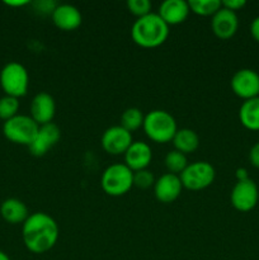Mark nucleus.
Segmentation results:
<instances>
[{
  "mask_svg": "<svg viewBox=\"0 0 259 260\" xmlns=\"http://www.w3.org/2000/svg\"><path fill=\"white\" fill-rule=\"evenodd\" d=\"M60 235L57 222L45 212L28 216L22 226L24 246L33 254H45L56 245Z\"/></svg>",
  "mask_w": 259,
  "mask_h": 260,
  "instance_id": "f257e3e1",
  "label": "nucleus"
},
{
  "mask_svg": "<svg viewBox=\"0 0 259 260\" xmlns=\"http://www.w3.org/2000/svg\"><path fill=\"white\" fill-rule=\"evenodd\" d=\"M169 36V25L157 13H150L137 18L131 29L132 41L142 48H155L161 46Z\"/></svg>",
  "mask_w": 259,
  "mask_h": 260,
  "instance_id": "f03ea898",
  "label": "nucleus"
},
{
  "mask_svg": "<svg viewBox=\"0 0 259 260\" xmlns=\"http://www.w3.org/2000/svg\"><path fill=\"white\" fill-rule=\"evenodd\" d=\"M142 128L145 135L156 144L170 142L178 131L177 121L174 117L169 112L163 109H155L147 113L145 116Z\"/></svg>",
  "mask_w": 259,
  "mask_h": 260,
  "instance_id": "7ed1b4c3",
  "label": "nucleus"
},
{
  "mask_svg": "<svg viewBox=\"0 0 259 260\" xmlns=\"http://www.w3.org/2000/svg\"><path fill=\"white\" fill-rule=\"evenodd\" d=\"M101 187L111 197L127 194L134 187V172L126 164H112L104 169Z\"/></svg>",
  "mask_w": 259,
  "mask_h": 260,
  "instance_id": "20e7f679",
  "label": "nucleus"
},
{
  "mask_svg": "<svg viewBox=\"0 0 259 260\" xmlns=\"http://www.w3.org/2000/svg\"><path fill=\"white\" fill-rule=\"evenodd\" d=\"M0 86L5 95L18 99L24 96L29 86V75L27 69L17 61L8 62L0 71Z\"/></svg>",
  "mask_w": 259,
  "mask_h": 260,
  "instance_id": "39448f33",
  "label": "nucleus"
},
{
  "mask_svg": "<svg viewBox=\"0 0 259 260\" xmlns=\"http://www.w3.org/2000/svg\"><path fill=\"white\" fill-rule=\"evenodd\" d=\"M38 126L30 116L17 114L3 124V135L8 141L23 146H29L37 135Z\"/></svg>",
  "mask_w": 259,
  "mask_h": 260,
  "instance_id": "423d86ee",
  "label": "nucleus"
},
{
  "mask_svg": "<svg viewBox=\"0 0 259 260\" xmlns=\"http://www.w3.org/2000/svg\"><path fill=\"white\" fill-rule=\"evenodd\" d=\"M215 168L207 161H195L188 164L184 172L179 175L183 188L193 192L210 187L215 180Z\"/></svg>",
  "mask_w": 259,
  "mask_h": 260,
  "instance_id": "0eeeda50",
  "label": "nucleus"
},
{
  "mask_svg": "<svg viewBox=\"0 0 259 260\" xmlns=\"http://www.w3.org/2000/svg\"><path fill=\"white\" fill-rule=\"evenodd\" d=\"M259 200V190L254 180L250 178L236 182L230 194L233 207L239 212H249L256 206Z\"/></svg>",
  "mask_w": 259,
  "mask_h": 260,
  "instance_id": "6e6552de",
  "label": "nucleus"
},
{
  "mask_svg": "<svg viewBox=\"0 0 259 260\" xmlns=\"http://www.w3.org/2000/svg\"><path fill=\"white\" fill-rule=\"evenodd\" d=\"M230 85L235 95L248 101L259 96V74L251 69H240L233 75Z\"/></svg>",
  "mask_w": 259,
  "mask_h": 260,
  "instance_id": "1a4fd4ad",
  "label": "nucleus"
},
{
  "mask_svg": "<svg viewBox=\"0 0 259 260\" xmlns=\"http://www.w3.org/2000/svg\"><path fill=\"white\" fill-rule=\"evenodd\" d=\"M132 134L124 129L122 126H112L103 132L102 136V147L109 155H124L132 145Z\"/></svg>",
  "mask_w": 259,
  "mask_h": 260,
  "instance_id": "9d476101",
  "label": "nucleus"
},
{
  "mask_svg": "<svg viewBox=\"0 0 259 260\" xmlns=\"http://www.w3.org/2000/svg\"><path fill=\"white\" fill-rule=\"evenodd\" d=\"M61 131L53 122L47 124H42L38 128L37 135L32 144L28 146L29 152L33 156H45L58 141H60Z\"/></svg>",
  "mask_w": 259,
  "mask_h": 260,
  "instance_id": "9b49d317",
  "label": "nucleus"
},
{
  "mask_svg": "<svg viewBox=\"0 0 259 260\" xmlns=\"http://www.w3.org/2000/svg\"><path fill=\"white\" fill-rule=\"evenodd\" d=\"M183 189V184L180 182L179 175L170 174H163L161 177L157 178L155 180L154 184V194L159 202L165 203H173L174 201L178 200Z\"/></svg>",
  "mask_w": 259,
  "mask_h": 260,
  "instance_id": "f8f14e48",
  "label": "nucleus"
},
{
  "mask_svg": "<svg viewBox=\"0 0 259 260\" xmlns=\"http://www.w3.org/2000/svg\"><path fill=\"white\" fill-rule=\"evenodd\" d=\"M56 113V103L52 95L48 93H38L30 102V117L38 124L51 123Z\"/></svg>",
  "mask_w": 259,
  "mask_h": 260,
  "instance_id": "ddd939ff",
  "label": "nucleus"
},
{
  "mask_svg": "<svg viewBox=\"0 0 259 260\" xmlns=\"http://www.w3.org/2000/svg\"><path fill=\"white\" fill-rule=\"evenodd\" d=\"M211 28H212L213 35L217 38H220V40H230L238 32V15H236V13L221 7V9L215 15H212Z\"/></svg>",
  "mask_w": 259,
  "mask_h": 260,
  "instance_id": "4468645a",
  "label": "nucleus"
},
{
  "mask_svg": "<svg viewBox=\"0 0 259 260\" xmlns=\"http://www.w3.org/2000/svg\"><path fill=\"white\" fill-rule=\"evenodd\" d=\"M152 160V150L149 144L144 141H134L124 152V164L132 172L147 169Z\"/></svg>",
  "mask_w": 259,
  "mask_h": 260,
  "instance_id": "2eb2a0df",
  "label": "nucleus"
},
{
  "mask_svg": "<svg viewBox=\"0 0 259 260\" xmlns=\"http://www.w3.org/2000/svg\"><path fill=\"white\" fill-rule=\"evenodd\" d=\"M52 22L58 29L71 32L80 27L83 22L80 10L71 4H58L52 13Z\"/></svg>",
  "mask_w": 259,
  "mask_h": 260,
  "instance_id": "dca6fc26",
  "label": "nucleus"
},
{
  "mask_svg": "<svg viewBox=\"0 0 259 260\" xmlns=\"http://www.w3.org/2000/svg\"><path fill=\"white\" fill-rule=\"evenodd\" d=\"M190 9L188 2L184 0H165L159 7V17L168 25H178L184 22L189 15Z\"/></svg>",
  "mask_w": 259,
  "mask_h": 260,
  "instance_id": "f3484780",
  "label": "nucleus"
},
{
  "mask_svg": "<svg viewBox=\"0 0 259 260\" xmlns=\"http://www.w3.org/2000/svg\"><path fill=\"white\" fill-rule=\"evenodd\" d=\"M0 215L3 220L10 225H18V223L23 225L29 216V212L24 202L18 198H8L0 206Z\"/></svg>",
  "mask_w": 259,
  "mask_h": 260,
  "instance_id": "a211bd4d",
  "label": "nucleus"
},
{
  "mask_svg": "<svg viewBox=\"0 0 259 260\" xmlns=\"http://www.w3.org/2000/svg\"><path fill=\"white\" fill-rule=\"evenodd\" d=\"M239 119L249 131H259V96L244 101L239 109Z\"/></svg>",
  "mask_w": 259,
  "mask_h": 260,
  "instance_id": "6ab92c4d",
  "label": "nucleus"
},
{
  "mask_svg": "<svg viewBox=\"0 0 259 260\" xmlns=\"http://www.w3.org/2000/svg\"><path fill=\"white\" fill-rule=\"evenodd\" d=\"M175 150L182 154H192L200 146V137L197 132L190 128H180L178 129L177 134L174 135L172 140Z\"/></svg>",
  "mask_w": 259,
  "mask_h": 260,
  "instance_id": "aec40b11",
  "label": "nucleus"
},
{
  "mask_svg": "<svg viewBox=\"0 0 259 260\" xmlns=\"http://www.w3.org/2000/svg\"><path fill=\"white\" fill-rule=\"evenodd\" d=\"M144 119L145 116L142 114L141 109L131 107V108H127L122 113L121 124L119 126H122L124 129H127V131L132 134L134 131H137V129L144 126Z\"/></svg>",
  "mask_w": 259,
  "mask_h": 260,
  "instance_id": "412c9836",
  "label": "nucleus"
},
{
  "mask_svg": "<svg viewBox=\"0 0 259 260\" xmlns=\"http://www.w3.org/2000/svg\"><path fill=\"white\" fill-rule=\"evenodd\" d=\"M188 5L190 12L201 17H212L222 7L220 0H190Z\"/></svg>",
  "mask_w": 259,
  "mask_h": 260,
  "instance_id": "4be33fe9",
  "label": "nucleus"
},
{
  "mask_svg": "<svg viewBox=\"0 0 259 260\" xmlns=\"http://www.w3.org/2000/svg\"><path fill=\"white\" fill-rule=\"evenodd\" d=\"M165 168L168 169V173L175 175H180L184 172L185 168L188 167L187 155L182 154V152L173 150V151L168 152L165 156Z\"/></svg>",
  "mask_w": 259,
  "mask_h": 260,
  "instance_id": "5701e85b",
  "label": "nucleus"
},
{
  "mask_svg": "<svg viewBox=\"0 0 259 260\" xmlns=\"http://www.w3.org/2000/svg\"><path fill=\"white\" fill-rule=\"evenodd\" d=\"M18 111H19V99L9 95L0 98V119L4 122L8 121L19 114Z\"/></svg>",
  "mask_w": 259,
  "mask_h": 260,
  "instance_id": "b1692460",
  "label": "nucleus"
},
{
  "mask_svg": "<svg viewBox=\"0 0 259 260\" xmlns=\"http://www.w3.org/2000/svg\"><path fill=\"white\" fill-rule=\"evenodd\" d=\"M151 3L149 0H128L127 2V9L135 17L142 18L150 14L151 12Z\"/></svg>",
  "mask_w": 259,
  "mask_h": 260,
  "instance_id": "393cba45",
  "label": "nucleus"
},
{
  "mask_svg": "<svg viewBox=\"0 0 259 260\" xmlns=\"http://www.w3.org/2000/svg\"><path fill=\"white\" fill-rule=\"evenodd\" d=\"M155 180L156 179L154 178V174L147 169L134 173V187L140 188V189H147L150 187H154Z\"/></svg>",
  "mask_w": 259,
  "mask_h": 260,
  "instance_id": "a878e982",
  "label": "nucleus"
},
{
  "mask_svg": "<svg viewBox=\"0 0 259 260\" xmlns=\"http://www.w3.org/2000/svg\"><path fill=\"white\" fill-rule=\"evenodd\" d=\"M58 4H56L55 2H50V0H40V2L33 3V7L37 10L40 14L42 15H52L53 10L56 9Z\"/></svg>",
  "mask_w": 259,
  "mask_h": 260,
  "instance_id": "bb28decb",
  "label": "nucleus"
},
{
  "mask_svg": "<svg viewBox=\"0 0 259 260\" xmlns=\"http://www.w3.org/2000/svg\"><path fill=\"white\" fill-rule=\"evenodd\" d=\"M221 4H222V8H225V9L236 13L238 10L243 9L245 7L246 2L245 0H225V2H221Z\"/></svg>",
  "mask_w": 259,
  "mask_h": 260,
  "instance_id": "cd10ccee",
  "label": "nucleus"
},
{
  "mask_svg": "<svg viewBox=\"0 0 259 260\" xmlns=\"http://www.w3.org/2000/svg\"><path fill=\"white\" fill-rule=\"evenodd\" d=\"M249 161L254 168L259 169V141L251 146L249 151Z\"/></svg>",
  "mask_w": 259,
  "mask_h": 260,
  "instance_id": "c85d7f7f",
  "label": "nucleus"
},
{
  "mask_svg": "<svg viewBox=\"0 0 259 260\" xmlns=\"http://www.w3.org/2000/svg\"><path fill=\"white\" fill-rule=\"evenodd\" d=\"M250 35L254 38V41L259 43V17L254 18L250 24Z\"/></svg>",
  "mask_w": 259,
  "mask_h": 260,
  "instance_id": "c756f323",
  "label": "nucleus"
},
{
  "mask_svg": "<svg viewBox=\"0 0 259 260\" xmlns=\"http://www.w3.org/2000/svg\"><path fill=\"white\" fill-rule=\"evenodd\" d=\"M236 179H238V182L249 179V175H248V172H246V169H244V168H239V169L236 170Z\"/></svg>",
  "mask_w": 259,
  "mask_h": 260,
  "instance_id": "7c9ffc66",
  "label": "nucleus"
},
{
  "mask_svg": "<svg viewBox=\"0 0 259 260\" xmlns=\"http://www.w3.org/2000/svg\"><path fill=\"white\" fill-rule=\"evenodd\" d=\"M29 4L28 0H18V2H5V5L8 7H13V8H20V7H24V5Z\"/></svg>",
  "mask_w": 259,
  "mask_h": 260,
  "instance_id": "2f4dec72",
  "label": "nucleus"
},
{
  "mask_svg": "<svg viewBox=\"0 0 259 260\" xmlns=\"http://www.w3.org/2000/svg\"><path fill=\"white\" fill-rule=\"evenodd\" d=\"M0 260H10V258L7 253H4V251L0 250Z\"/></svg>",
  "mask_w": 259,
  "mask_h": 260,
  "instance_id": "473e14b6",
  "label": "nucleus"
}]
</instances>
